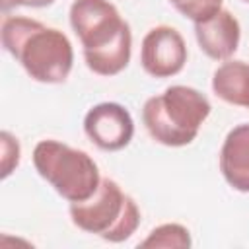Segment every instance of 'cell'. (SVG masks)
I'll return each mask as SVG.
<instances>
[{
	"label": "cell",
	"instance_id": "obj_2",
	"mask_svg": "<svg viewBox=\"0 0 249 249\" xmlns=\"http://www.w3.org/2000/svg\"><path fill=\"white\" fill-rule=\"evenodd\" d=\"M0 35L4 49L35 82L62 84L70 76L74 49L60 29L25 16H4Z\"/></svg>",
	"mask_w": 249,
	"mask_h": 249
},
{
	"label": "cell",
	"instance_id": "obj_16",
	"mask_svg": "<svg viewBox=\"0 0 249 249\" xmlns=\"http://www.w3.org/2000/svg\"><path fill=\"white\" fill-rule=\"evenodd\" d=\"M169 2H171V4H173V6H177V4H181V2H183V0H169Z\"/></svg>",
	"mask_w": 249,
	"mask_h": 249
},
{
	"label": "cell",
	"instance_id": "obj_5",
	"mask_svg": "<svg viewBox=\"0 0 249 249\" xmlns=\"http://www.w3.org/2000/svg\"><path fill=\"white\" fill-rule=\"evenodd\" d=\"M33 165L56 195L68 202L89 198L101 183L93 158L58 140H41L33 150Z\"/></svg>",
	"mask_w": 249,
	"mask_h": 249
},
{
	"label": "cell",
	"instance_id": "obj_8",
	"mask_svg": "<svg viewBox=\"0 0 249 249\" xmlns=\"http://www.w3.org/2000/svg\"><path fill=\"white\" fill-rule=\"evenodd\" d=\"M195 37L200 51L208 58L228 60L239 47L241 27L231 12L220 10L214 18L195 23Z\"/></svg>",
	"mask_w": 249,
	"mask_h": 249
},
{
	"label": "cell",
	"instance_id": "obj_11",
	"mask_svg": "<svg viewBox=\"0 0 249 249\" xmlns=\"http://www.w3.org/2000/svg\"><path fill=\"white\" fill-rule=\"evenodd\" d=\"M191 233L185 226L181 224H161L158 228H154L146 239H142L138 243V247L144 249H185L191 247Z\"/></svg>",
	"mask_w": 249,
	"mask_h": 249
},
{
	"label": "cell",
	"instance_id": "obj_6",
	"mask_svg": "<svg viewBox=\"0 0 249 249\" xmlns=\"http://www.w3.org/2000/svg\"><path fill=\"white\" fill-rule=\"evenodd\" d=\"M187 62V45L183 35L171 25L152 27L140 47V64L152 78H171Z\"/></svg>",
	"mask_w": 249,
	"mask_h": 249
},
{
	"label": "cell",
	"instance_id": "obj_17",
	"mask_svg": "<svg viewBox=\"0 0 249 249\" xmlns=\"http://www.w3.org/2000/svg\"><path fill=\"white\" fill-rule=\"evenodd\" d=\"M243 2H249V0H243Z\"/></svg>",
	"mask_w": 249,
	"mask_h": 249
},
{
	"label": "cell",
	"instance_id": "obj_4",
	"mask_svg": "<svg viewBox=\"0 0 249 249\" xmlns=\"http://www.w3.org/2000/svg\"><path fill=\"white\" fill-rule=\"evenodd\" d=\"M70 218L82 231L105 241H126L140 226V210L132 196L123 193L117 181L101 179L97 191L80 202H70Z\"/></svg>",
	"mask_w": 249,
	"mask_h": 249
},
{
	"label": "cell",
	"instance_id": "obj_10",
	"mask_svg": "<svg viewBox=\"0 0 249 249\" xmlns=\"http://www.w3.org/2000/svg\"><path fill=\"white\" fill-rule=\"evenodd\" d=\"M212 91L226 103L249 109V64L245 60H226L214 70Z\"/></svg>",
	"mask_w": 249,
	"mask_h": 249
},
{
	"label": "cell",
	"instance_id": "obj_7",
	"mask_svg": "<svg viewBox=\"0 0 249 249\" xmlns=\"http://www.w3.org/2000/svg\"><path fill=\"white\" fill-rule=\"evenodd\" d=\"M86 136L105 152H117L130 144L134 136V121L126 107L115 101L93 105L84 117Z\"/></svg>",
	"mask_w": 249,
	"mask_h": 249
},
{
	"label": "cell",
	"instance_id": "obj_1",
	"mask_svg": "<svg viewBox=\"0 0 249 249\" xmlns=\"http://www.w3.org/2000/svg\"><path fill=\"white\" fill-rule=\"evenodd\" d=\"M68 16L93 74L117 76L128 66L132 33L115 4L109 0H74Z\"/></svg>",
	"mask_w": 249,
	"mask_h": 249
},
{
	"label": "cell",
	"instance_id": "obj_9",
	"mask_svg": "<svg viewBox=\"0 0 249 249\" xmlns=\"http://www.w3.org/2000/svg\"><path fill=\"white\" fill-rule=\"evenodd\" d=\"M220 171L231 189L249 193V123H241L226 134L220 150Z\"/></svg>",
	"mask_w": 249,
	"mask_h": 249
},
{
	"label": "cell",
	"instance_id": "obj_15",
	"mask_svg": "<svg viewBox=\"0 0 249 249\" xmlns=\"http://www.w3.org/2000/svg\"><path fill=\"white\" fill-rule=\"evenodd\" d=\"M54 0H27V8H45V6H51Z\"/></svg>",
	"mask_w": 249,
	"mask_h": 249
},
{
	"label": "cell",
	"instance_id": "obj_12",
	"mask_svg": "<svg viewBox=\"0 0 249 249\" xmlns=\"http://www.w3.org/2000/svg\"><path fill=\"white\" fill-rule=\"evenodd\" d=\"M222 2L224 0H183L181 4L175 6V10L185 18H189L191 21L200 23L214 18L222 10Z\"/></svg>",
	"mask_w": 249,
	"mask_h": 249
},
{
	"label": "cell",
	"instance_id": "obj_14",
	"mask_svg": "<svg viewBox=\"0 0 249 249\" xmlns=\"http://www.w3.org/2000/svg\"><path fill=\"white\" fill-rule=\"evenodd\" d=\"M0 4H2V12L6 14V12H8V10H12V8L25 6V4H27V0H0Z\"/></svg>",
	"mask_w": 249,
	"mask_h": 249
},
{
	"label": "cell",
	"instance_id": "obj_3",
	"mask_svg": "<svg viewBox=\"0 0 249 249\" xmlns=\"http://www.w3.org/2000/svg\"><path fill=\"white\" fill-rule=\"evenodd\" d=\"M210 101L204 93L189 86H169L146 99L142 123L148 134L169 148L191 144L210 115Z\"/></svg>",
	"mask_w": 249,
	"mask_h": 249
},
{
	"label": "cell",
	"instance_id": "obj_13",
	"mask_svg": "<svg viewBox=\"0 0 249 249\" xmlns=\"http://www.w3.org/2000/svg\"><path fill=\"white\" fill-rule=\"evenodd\" d=\"M0 144H2V179H6L19 163V142L8 130H2Z\"/></svg>",
	"mask_w": 249,
	"mask_h": 249
}]
</instances>
